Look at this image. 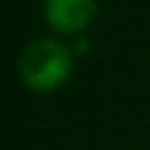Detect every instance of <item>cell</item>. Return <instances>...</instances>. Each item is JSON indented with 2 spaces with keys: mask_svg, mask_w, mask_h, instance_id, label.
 Segmentation results:
<instances>
[{
  "mask_svg": "<svg viewBox=\"0 0 150 150\" xmlns=\"http://www.w3.org/2000/svg\"><path fill=\"white\" fill-rule=\"evenodd\" d=\"M73 50L58 38H35L23 48L18 58V73L23 83L38 93H50L70 78Z\"/></svg>",
  "mask_w": 150,
  "mask_h": 150,
  "instance_id": "obj_1",
  "label": "cell"
},
{
  "mask_svg": "<svg viewBox=\"0 0 150 150\" xmlns=\"http://www.w3.org/2000/svg\"><path fill=\"white\" fill-rule=\"evenodd\" d=\"M98 13V0H43V15L53 30L63 35L85 30Z\"/></svg>",
  "mask_w": 150,
  "mask_h": 150,
  "instance_id": "obj_2",
  "label": "cell"
}]
</instances>
